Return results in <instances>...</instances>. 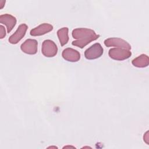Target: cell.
Here are the masks:
<instances>
[{
  "label": "cell",
  "mask_w": 149,
  "mask_h": 149,
  "mask_svg": "<svg viewBox=\"0 0 149 149\" xmlns=\"http://www.w3.org/2000/svg\"><path fill=\"white\" fill-rule=\"evenodd\" d=\"M104 52V49L101 45L98 43H95L84 51V56L87 59L93 60L97 59L102 56Z\"/></svg>",
  "instance_id": "3"
},
{
  "label": "cell",
  "mask_w": 149,
  "mask_h": 149,
  "mask_svg": "<svg viewBox=\"0 0 149 149\" xmlns=\"http://www.w3.org/2000/svg\"><path fill=\"white\" fill-rule=\"evenodd\" d=\"M0 27H1L0 28V38L2 39L6 36V33L5 29L2 25H1Z\"/></svg>",
  "instance_id": "13"
},
{
  "label": "cell",
  "mask_w": 149,
  "mask_h": 149,
  "mask_svg": "<svg viewBox=\"0 0 149 149\" xmlns=\"http://www.w3.org/2000/svg\"><path fill=\"white\" fill-rule=\"evenodd\" d=\"M148 132L147 131L144 135V141H145V142L147 143V144H148Z\"/></svg>",
  "instance_id": "14"
},
{
  "label": "cell",
  "mask_w": 149,
  "mask_h": 149,
  "mask_svg": "<svg viewBox=\"0 0 149 149\" xmlns=\"http://www.w3.org/2000/svg\"><path fill=\"white\" fill-rule=\"evenodd\" d=\"M53 30V26L51 24L44 23L40 24L37 27L31 29L30 34L31 36H40L45 34Z\"/></svg>",
  "instance_id": "9"
},
{
  "label": "cell",
  "mask_w": 149,
  "mask_h": 149,
  "mask_svg": "<svg viewBox=\"0 0 149 149\" xmlns=\"http://www.w3.org/2000/svg\"><path fill=\"white\" fill-rule=\"evenodd\" d=\"M16 19L10 14H3L0 16V23L5 24L7 29V33H9L16 24Z\"/></svg>",
  "instance_id": "10"
},
{
  "label": "cell",
  "mask_w": 149,
  "mask_h": 149,
  "mask_svg": "<svg viewBox=\"0 0 149 149\" xmlns=\"http://www.w3.org/2000/svg\"><path fill=\"white\" fill-rule=\"evenodd\" d=\"M68 31L69 29L66 27H62L57 31V36L61 46H63L68 42Z\"/></svg>",
  "instance_id": "12"
},
{
  "label": "cell",
  "mask_w": 149,
  "mask_h": 149,
  "mask_svg": "<svg viewBox=\"0 0 149 149\" xmlns=\"http://www.w3.org/2000/svg\"><path fill=\"white\" fill-rule=\"evenodd\" d=\"M57 148V147H55V146H51V147H49L48 148Z\"/></svg>",
  "instance_id": "17"
},
{
  "label": "cell",
  "mask_w": 149,
  "mask_h": 149,
  "mask_svg": "<svg viewBox=\"0 0 149 149\" xmlns=\"http://www.w3.org/2000/svg\"><path fill=\"white\" fill-rule=\"evenodd\" d=\"M72 36L76 40L72 44L80 48H83L91 42L96 40L100 37L92 29L87 28H77L73 30Z\"/></svg>",
  "instance_id": "1"
},
{
  "label": "cell",
  "mask_w": 149,
  "mask_h": 149,
  "mask_svg": "<svg viewBox=\"0 0 149 149\" xmlns=\"http://www.w3.org/2000/svg\"><path fill=\"white\" fill-rule=\"evenodd\" d=\"M5 3V1H3V0H1L0 1V9H2L3 7L4 6Z\"/></svg>",
  "instance_id": "15"
},
{
  "label": "cell",
  "mask_w": 149,
  "mask_h": 149,
  "mask_svg": "<svg viewBox=\"0 0 149 149\" xmlns=\"http://www.w3.org/2000/svg\"><path fill=\"white\" fill-rule=\"evenodd\" d=\"M132 63L137 68H145L149 64V58L146 54H141L133 59Z\"/></svg>",
  "instance_id": "11"
},
{
  "label": "cell",
  "mask_w": 149,
  "mask_h": 149,
  "mask_svg": "<svg viewBox=\"0 0 149 149\" xmlns=\"http://www.w3.org/2000/svg\"><path fill=\"white\" fill-rule=\"evenodd\" d=\"M62 56L65 60L72 62H77L80 59V52L72 48H66L64 49L62 51Z\"/></svg>",
  "instance_id": "8"
},
{
  "label": "cell",
  "mask_w": 149,
  "mask_h": 149,
  "mask_svg": "<svg viewBox=\"0 0 149 149\" xmlns=\"http://www.w3.org/2000/svg\"><path fill=\"white\" fill-rule=\"evenodd\" d=\"M75 148L74 146H65V147H63V148Z\"/></svg>",
  "instance_id": "16"
},
{
  "label": "cell",
  "mask_w": 149,
  "mask_h": 149,
  "mask_svg": "<svg viewBox=\"0 0 149 149\" xmlns=\"http://www.w3.org/2000/svg\"><path fill=\"white\" fill-rule=\"evenodd\" d=\"M27 29L28 26L24 23L19 25L16 31L9 38V42L12 44L18 43L25 36Z\"/></svg>",
  "instance_id": "7"
},
{
  "label": "cell",
  "mask_w": 149,
  "mask_h": 149,
  "mask_svg": "<svg viewBox=\"0 0 149 149\" xmlns=\"http://www.w3.org/2000/svg\"><path fill=\"white\" fill-rule=\"evenodd\" d=\"M58 47L56 44L51 40H45L42 42L41 52L46 57H54L58 53Z\"/></svg>",
  "instance_id": "4"
},
{
  "label": "cell",
  "mask_w": 149,
  "mask_h": 149,
  "mask_svg": "<svg viewBox=\"0 0 149 149\" xmlns=\"http://www.w3.org/2000/svg\"><path fill=\"white\" fill-rule=\"evenodd\" d=\"M37 46L38 42L36 40L29 38L22 44L20 49L27 54L34 55L37 52Z\"/></svg>",
  "instance_id": "6"
},
{
  "label": "cell",
  "mask_w": 149,
  "mask_h": 149,
  "mask_svg": "<svg viewBox=\"0 0 149 149\" xmlns=\"http://www.w3.org/2000/svg\"><path fill=\"white\" fill-rule=\"evenodd\" d=\"M109 56L114 60L123 61L127 59L132 55L130 50L120 48H113L109 50Z\"/></svg>",
  "instance_id": "2"
},
{
  "label": "cell",
  "mask_w": 149,
  "mask_h": 149,
  "mask_svg": "<svg viewBox=\"0 0 149 149\" xmlns=\"http://www.w3.org/2000/svg\"><path fill=\"white\" fill-rule=\"evenodd\" d=\"M104 43L105 45L107 47H115L117 48H124L128 50H130L132 48L131 45L126 41L117 37L107 38L104 40Z\"/></svg>",
  "instance_id": "5"
}]
</instances>
